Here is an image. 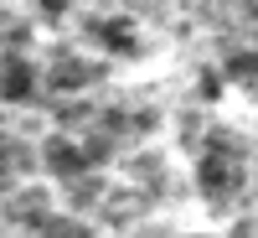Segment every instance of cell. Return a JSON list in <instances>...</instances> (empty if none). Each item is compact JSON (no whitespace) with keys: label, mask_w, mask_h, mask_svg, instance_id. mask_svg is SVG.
Here are the masks:
<instances>
[{"label":"cell","mask_w":258,"mask_h":238,"mask_svg":"<svg viewBox=\"0 0 258 238\" xmlns=\"http://www.w3.org/2000/svg\"><path fill=\"white\" fill-rule=\"evenodd\" d=\"M197 181L207 197H232L243 186V156L232 145H207V156L197 161Z\"/></svg>","instance_id":"cell-1"},{"label":"cell","mask_w":258,"mask_h":238,"mask_svg":"<svg viewBox=\"0 0 258 238\" xmlns=\"http://www.w3.org/2000/svg\"><path fill=\"white\" fill-rule=\"evenodd\" d=\"M227 78L232 83H258V52H232L227 57Z\"/></svg>","instance_id":"cell-5"},{"label":"cell","mask_w":258,"mask_h":238,"mask_svg":"<svg viewBox=\"0 0 258 238\" xmlns=\"http://www.w3.org/2000/svg\"><path fill=\"white\" fill-rule=\"evenodd\" d=\"M88 36L98 41V47H109V52H129V47H135V26H129V21H119V16L93 21V26H88Z\"/></svg>","instance_id":"cell-3"},{"label":"cell","mask_w":258,"mask_h":238,"mask_svg":"<svg viewBox=\"0 0 258 238\" xmlns=\"http://www.w3.org/2000/svg\"><path fill=\"white\" fill-rule=\"evenodd\" d=\"M41 11H47V16H57V11H68V0H41Z\"/></svg>","instance_id":"cell-6"},{"label":"cell","mask_w":258,"mask_h":238,"mask_svg":"<svg viewBox=\"0 0 258 238\" xmlns=\"http://www.w3.org/2000/svg\"><path fill=\"white\" fill-rule=\"evenodd\" d=\"M36 88H41V73L31 68L26 57H16V52L0 57V99H6V104H26Z\"/></svg>","instance_id":"cell-2"},{"label":"cell","mask_w":258,"mask_h":238,"mask_svg":"<svg viewBox=\"0 0 258 238\" xmlns=\"http://www.w3.org/2000/svg\"><path fill=\"white\" fill-rule=\"evenodd\" d=\"M47 83H52V88H83V83H93V68L78 62V57H57L47 68Z\"/></svg>","instance_id":"cell-4"}]
</instances>
